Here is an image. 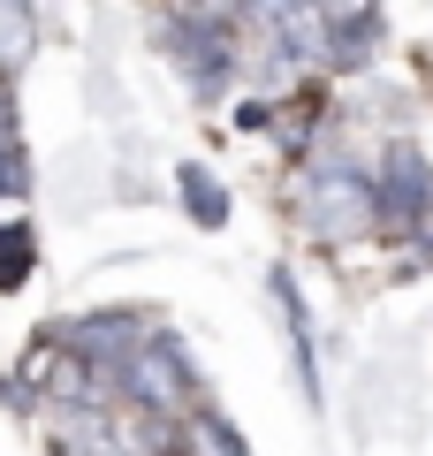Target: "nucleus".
I'll use <instances>...</instances> for the list:
<instances>
[{
  "mask_svg": "<svg viewBox=\"0 0 433 456\" xmlns=\"http://www.w3.org/2000/svg\"><path fill=\"white\" fill-rule=\"evenodd\" d=\"M380 152V145H372ZM372 152H342V145H312L305 167H297V228L312 244H350L372 221Z\"/></svg>",
  "mask_w": 433,
  "mask_h": 456,
  "instance_id": "1",
  "label": "nucleus"
},
{
  "mask_svg": "<svg viewBox=\"0 0 433 456\" xmlns=\"http://www.w3.org/2000/svg\"><path fill=\"white\" fill-rule=\"evenodd\" d=\"M114 403L129 411V419H191L198 411V373H191V350H183L176 335H144L137 358L122 365V380H114Z\"/></svg>",
  "mask_w": 433,
  "mask_h": 456,
  "instance_id": "2",
  "label": "nucleus"
},
{
  "mask_svg": "<svg viewBox=\"0 0 433 456\" xmlns=\"http://www.w3.org/2000/svg\"><path fill=\"white\" fill-rule=\"evenodd\" d=\"M372 221L396 228V236H411L418 221H433V160L411 145V137H388L380 152H372Z\"/></svg>",
  "mask_w": 433,
  "mask_h": 456,
  "instance_id": "3",
  "label": "nucleus"
},
{
  "mask_svg": "<svg viewBox=\"0 0 433 456\" xmlns=\"http://www.w3.org/2000/svg\"><path fill=\"white\" fill-rule=\"evenodd\" d=\"M388 38V16L380 8H320V69H365Z\"/></svg>",
  "mask_w": 433,
  "mask_h": 456,
  "instance_id": "4",
  "label": "nucleus"
},
{
  "mask_svg": "<svg viewBox=\"0 0 433 456\" xmlns=\"http://www.w3.org/2000/svg\"><path fill=\"white\" fill-rule=\"evenodd\" d=\"M176 456H251V449H243V434L221 419V411H206V403H198L191 419L176 426Z\"/></svg>",
  "mask_w": 433,
  "mask_h": 456,
  "instance_id": "5",
  "label": "nucleus"
},
{
  "mask_svg": "<svg viewBox=\"0 0 433 456\" xmlns=\"http://www.w3.org/2000/svg\"><path fill=\"white\" fill-rule=\"evenodd\" d=\"M176 191H183V206H191L198 228H221L228 221V191H221V175H213L206 160H183L176 167Z\"/></svg>",
  "mask_w": 433,
  "mask_h": 456,
  "instance_id": "6",
  "label": "nucleus"
},
{
  "mask_svg": "<svg viewBox=\"0 0 433 456\" xmlns=\"http://www.w3.org/2000/svg\"><path fill=\"white\" fill-rule=\"evenodd\" d=\"M38 266V236L31 221H0V289H23Z\"/></svg>",
  "mask_w": 433,
  "mask_h": 456,
  "instance_id": "7",
  "label": "nucleus"
},
{
  "mask_svg": "<svg viewBox=\"0 0 433 456\" xmlns=\"http://www.w3.org/2000/svg\"><path fill=\"white\" fill-rule=\"evenodd\" d=\"M31 46H38V16L8 0V8H0V77H16V69L31 61Z\"/></svg>",
  "mask_w": 433,
  "mask_h": 456,
  "instance_id": "8",
  "label": "nucleus"
},
{
  "mask_svg": "<svg viewBox=\"0 0 433 456\" xmlns=\"http://www.w3.org/2000/svg\"><path fill=\"white\" fill-rule=\"evenodd\" d=\"M23 191H31V160H23L16 114H0V198H23Z\"/></svg>",
  "mask_w": 433,
  "mask_h": 456,
  "instance_id": "9",
  "label": "nucleus"
},
{
  "mask_svg": "<svg viewBox=\"0 0 433 456\" xmlns=\"http://www.w3.org/2000/svg\"><path fill=\"white\" fill-rule=\"evenodd\" d=\"M411 259H418V266H433V221H418V228H411Z\"/></svg>",
  "mask_w": 433,
  "mask_h": 456,
  "instance_id": "10",
  "label": "nucleus"
}]
</instances>
